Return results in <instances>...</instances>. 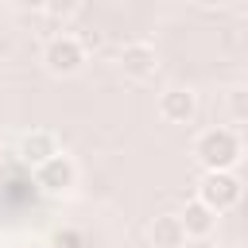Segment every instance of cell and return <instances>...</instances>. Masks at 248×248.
I'll use <instances>...</instances> for the list:
<instances>
[{
  "mask_svg": "<svg viewBox=\"0 0 248 248\" xmlns=\"http://www.w3.org/2000/svg\"><path fill=\"white\" fill-rule=\"evenodd\" d=\"M229 112H232L236 124L248 116V93H244V85H232V89H229Z\"/></svg>",
  "mask_w": 248,
  "mask_h": 248,
  "instance_id": "10",
  "label": "cell"
},
{
  "mask_svg": "<svg viewBox=\"0 0 248 248\" xmlns=\"http://www.w3.org/2000/svg\"><path fill=\"white\" fill-rule=\"evenodd\" d=\"M240 194H244V182L236 170H205L198 178V202L213 213H229L240 205Z\"/></svg>",
  "mask_w": 248,
  "mask_h": 248,
  "instance_id": "2",
  "label": "cell"
},
{
  "mask_svg": "<svg viewBox=\"0 0 248 248\" xmlns=\"http://www.w3.org/2000/svg\"><path fill=\"white\" fill-rule=\"evenodd\" d=\"M116 66L124 70V78H132V81H147V78L159 70V50H155L151 43H124Z\"/></svg>",
  "mask_w": 248,
  "mask_h": 248,
  "instance_id": "6",
  "label": "cell"
},
{
  "mask_svg": "<svg viewBox=\"0 0 248 248\" xmlns=\"http://www.w3.org/2000/svg\"><path fill=\"white\" fill-rule=\"evenodd\" d=\"M54 244H58V248H78V244H81V232L66 229V232H58V236H54Z\"/></svg>",
  "mask_w": 248,
  "mask_h": 248,
  "instance_id": "11",
  "label": "cell"
},
{
  "mask_svg": "<svg viewBox=\"0 0 248 248\" xmlns=\"http://www.w3.org/2000/svg\"><path fill=\"white\" fill-rule=\"evenodd\" d=\"M178 225H182L186 240H205V236L217 229V213L205 209L198 198H190V202L182 205V213H178Z\"/></svg>",
  "mask_w": 248,
  "mask_h": 248,
  "instance_id": "8",
  "label": "cell"
},
{
  "mask_svg": "<svg viewBox=\"0 0 248 248\" xmlns=\"http://www.w3.org/2000/svg\"><path fill=\"white\" fill-rule=\"evenodd\" d=\"M43 66L54 78H74L85 66V46L78 43V35H50L43 46Z\"/></svg>",
  "mask_w": 248,
  "mask_h": 248,
  "instance_id": "3",
  "label": "cell"
},
{
  "mask_svg": "<svg viewBox=\"0 0 248 248\" xmlns=\"http://www.w3.org/2000/svg\"><path fill=\"white\" fill-rule=\"evenodd\" d=\"M240 155H244V143L232 124H213L194 136V159L202 163V170H236Z\"/></svg>",
  "mask_w": 248,
  "mask_h": 248,
  "instance_id": "1",
  "label": "cell"
},
{
  "mask_svg": "<svg viewBox=\"0 0 248 248\" xmlns=\"http://www.w3.org/2000/svg\"><path fill=\"white\" fill-rule=\"evenodd\" d=\"M155 108H159V116L167 124H190L198 116V93L190 85H167L159 93V105Z\"/></svg>",
  "mask_w": 248,
  "mask_h": 248,
  "instance_id": "5",
  "label": "cell"
},
{
  "mask_svg": "<svg viewBox=\"0 0 248 248\" xmlns=\"http://www.w3.org/2000/svg\"><path fill=\"white\" fill-rule=\"evenodd\" d=\"M147 240H151V248H186V232L178 225V213H155L147 221Z\"/></svg>",
  "mask_w": 248,
  "mask_h": 248,
  "instance_id": "9",
  "label": "cell"
},
{
  "mask_svg": "<svg viewBox=\"0 0 248 248\" xmlns=\"http://www.w3.org/2000/svg\"><path fill=\"white\" fill-rule=\"evenodd\" d=\"M35 186L43 190V194H50V198H62V194H70L74 186H78V163L70 159V155H50L46 163H39L35 167Z\"/></svg>",
  "mask_w": 248,
  "mask_h": 248,
  "instance_id": "4",
  "label": "cell"
},
{
  "mask_svg": "<svg viewBox=\"0 0 248 248\" xmlns=\"http://www.w3.org/2000/svg\"><path fill=\"white\" fill-rule=\"evenodd\" d=\"M19 159L27 163V167H39V163H46L50 155H58V136L50 132V128H31V132H23L19 136Z\"/></svg>",
  "mask_w": 248,
  "mask_h": 248,
  "instance_id": "7",
  "label": "cell"
}]
</instances>
